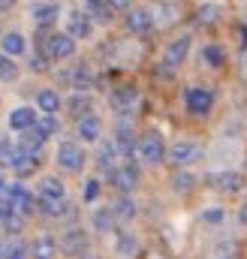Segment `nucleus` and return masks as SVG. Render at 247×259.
<instances>
[{"instance_id": "f257e3e1", "label": "nucleus", "mask_w": 247, "mask_h": 259, "mask_svg": "<svg viewBox=\"0 0 247 259\" xmlns=\"http://www.w3.org/2000/svg\"><path fill=\"white\" fill-rule=\"evenodd\" d=\"M43 55L46 58H55V61H63V58H72L75 55V39L69 33H52V36H43Z\"/></svg>"}, {"instance_id": "f03ea898", "label": "nucleus", "mask_w": 247, "mask_h": 259, "mask_svg": "<svg viewBox=\"0 0 247 259\" xmlns=\"http://www.w3.org/2000/svg\"><path fill=\"white\" fill-rule=\"evenodd\" d=\"M139 157L145 160V163H151V166H157V163H163L166 160V142H163V136L160 133H145L142 139H139Z\"/></svg>"}, {"instance_id": "7ed1b4c3", "label": "nucleus", "mask_w": 247, "mask_h": 259, "mask_svg": "<svg viewBox=\"0 0 247 259\" xmlns=\"http://www.w3.org/2000/svg\"><path fill=\"white\" fill-rule=\"evenodd\" d=\"M199 157H202V145L193 142V139H181V142H175V145L169 148V160H172L175 166H193Z\"/></svg>"}, {"instance_id": "20e7f679", "label": "nucleus", "mask_w": 247, "mask_h": 259, "mask_svg": "<svg viewBox=\"0 0 247 259\" xmlns=\"http://www.w3.org/2000/svg\"><path fill=\"white\" fill-rule=\"evenodd\" d=\"M85 151H81V145H75V142H63L61 148H58V166L66 169V172H81L85 169Z\"/></svg>"}, {"instance_id": "39448f33", "label": "nucleus", "mask_w": 247, "mask_h": 259, "mask_svg": "<svg viewBox=\"0 0 247 259\" xmlns=\"http://www.w3.org/2000/svg\"><path fill=\"white\" fill-rule=\"evenodd\" d=\"M184 103H187V112L190 115H208L211 112V106H214V97H211V91H205V88H190L184 94Z\"/></svg>"}, {"instance_id": "423d86ee", "label": "nucleus", "mask_w": 247, "mask_h": 259, "mask_svg": "<svg viewBox=\"0 0 247 259\" xmlns=\"http://www.w3.org/2000/svg\"><path fill=\"white\" fill-rule=\"evenodd\" d=\"M109 184H112L115 190H121L124 196L133 193V190L139 187V172H136V166H118V169H112V172H109Z\"/></svg>"}, {"instance_id": "0eeeda50", "label": "nucleus", "mask_w": 247, "mask_h": 259, "mask_svg": "<svg viewBox=\"0 0 247 259\" xmlns=\"http://www.w3.org/2000/svg\"><path fill=\"white\" fill-rule=\"evenodd\" d=\"M205 181L211 187H217L220 193H241V187H244V175L241 172H214Z\"/></svg>"}, {"instance_id": "6e6552de", "label": "nucleus", "mask_w": 247, "mask_h": 259, "mask_svg": "<svg viewBox=\"0 0 247 259\" xmlns=\"http://www.w3.org/2000/svg\"><path fill=\"white\" fill-rule=\"evenodd\" d=\"M58 244H61V250L66 256H85L88 253V235L81 229H66Z\"/></svg>"}, {"instance_id": "1a4fd4ad", "label": "nucleus", "mask_w": 247, "mask_h": 259, "mask_svg": "<svg viewBox=\"0 0 247 259\" xmlns=\"http://www.w3.org/2000/svg\"><path fill=\"white\" fill-rule=\"evenodd\" d=\"M6 196H9V202H12V211H18V214H33L36 211V199L27 193L21 184H12V187H6Z\"/></svg>"}, {"instance_id": "9d476101", "label": "nucleus", "mask_w": 247, "mask_h": 259, "mask_svg": "<svg viewBox=\"0 0 247 259\" xmlns=\"http://www.w3.org/2000/svg\"><path fill=\"white\" fill-rule=\"evenodd\" d=\"M91 30H94V24H91L88 12L75 9V12H69V15H66V33H69L72 39H88V36H91Z\"/></svg>"}, {"instance_id": "9b49d317", "label": "nucleus", "mask_w": 247, "mask_h": 259, "mask_svg": "<svg viewBox=\"0 0 247 259\" xmlns=\"http://www.w3.org/2000/svg\"><path fill=\"white\" fill-rule=\"evenodd\" d=\"M190 36H178V39H172L169 46H166V55H163V64L169 66V69H175V66H181L184 64V58H187V52H190Z\"/></svg>"}, {"instance_id": "f8f14e48", "label": "nucleus", "mask_w": 247, "mask_h": 259, "mask_svg": "<svg viewBox=\"0 0 247 259\" xmlns=\"http://www.w3.org/2000/svg\"><path fill=\"white\" fill-rule=\"evenodd\" d=\"M136 100H139V91H136L133 84H121V88H115V91L109 94V103H112L115 112H130V109L136 106Z\"/></svg>"}, {"instance_id": "ddd939ff", "label": "nucleus", "mask_w": 247, "mask_h": 259, "mask_svg": "<svg viewBox=\"0 0 247 259\" xmlns=\"http://www.w3.org/2000/svg\"><path fill=\"white\" fill-rule=\"evenodd\" d=\"M151 27H154L151 9H133V12L127 15V30H130V33H151Z\"/></svg>"}, {"instance_id": "4468645a", "label": "nucleus", "mask_w": 247, "mask_h": 259, "mask_svg": "<svg viewBox=\"0 0 247 259\" xmlns=\"http://www.w3.org/2000/svg\"><path fill=\"white\" fill-rule=\"evenodd\" d=\"M36 121H39L36 112L27 109V106H18V109H12V115H9V127L21 130V133H24V130H33L36 127Z\"/></svg>"}, {"instance_id": "2eb2a0df", "label": "nucleus", "mask_w": 247, "mask_h": 259, "mask_svg": "<svg viewBox=\"0 0 247 259\" xmlns=\"http://www.w3.org/2000/svg\"><path fill=\"white\" fill-rule=\"evenodd\" d=\"M61 250V244L52 238V235H39L33 244H30V256L33 259H55Z\"/></svg>"}, {"instance_id": "dca6fc26", "label": "nucleus", "mask_w": 247, "mask_h": 259, "mask_svg": "<svg viewBox=\"0 0 247 259\" xmlns=\"http://www.w3.org/2000/svg\"><path fill=\"white\" fill-rule=\"evenodd\" d=\"M66 109H69V115H72L75 121H85V118H91L94 103H91V97H88V94H75V97H69V100H66Z\"/></svg>"}, {"instance_id": "f3484780", "label": "nucleus", "mask_w": 247, "mask_h": 259, "mask_svg": "<svg viewBox=\"0 0 247 259\" xmlns=\"http://www.w3.org/2000/svg\"><path fill=\"white\" fill-rule=\"evenodd\" d=\"M43 145H46V136H43L36 127H33V130H24V133H21V139H18V148H21L24 154H33V157H39Z\"/></svg>"}, {"instance_id": "a211bd4d", "label": "nucleus", "mask_w": 247, "mask_h": 259, "mask_svg": "<svg viewBox=\"0 0 247 259\" xmlns=\"http://www.w3.org/2000/svg\"><path fill=\"white\" fill-rule=\"evenodd\" d=\"M85 12H88V18L91 21H100V24H109L112 21V6L106 3V0H85Z\"/></svg>"}, {"instance_id": "6ab92c4d", "label": "nucleus", "mask_w": 247, "mask_h": 259, "mask_svg": "<svg viewBox=\"0 0 247 259\" xmlns=\"http://www.w3.org/2000/svg\"><path fill=\"white\" fill-rule=\"evenodd\" d=\"M39 199H66V187L55 175H46L39 181Z\"/></svg>"}, {"instance_id": "aec40b11", "label": "nucleus", "mask_w": 247, "mask_h": 259, "mask_svg": "<svg viewBox=\"0 0 247 259\" xmlns=\"http://www.w3.org/2000/svg\"><path fill=\"white\" fill-rule=\"evenodd\" d=\"M30 15H33V21L39 24V27H49V24H55L58 21V6L55 3H39V6H33L30 9Z\"/></svg>"}, {"instance_id": "412c9836", "label": "nucleus", "mask_w": 247, "mask_h": 259, "mask_svg": "<svg viewBox=\"0 0 247 259\" xmlns=\"http://www.w3.org/2000/svg\"><path fill=\"white\" fill-rule=\"evenodd\" d=\"M36 163H39V157H33V154H24V151L18 148V154H15V163H12V172H15L18 178H27V175H33Z\"/></svg>"}, {"instance_id": "4be33fe9", "label": "nucleus", "mask_w": 247, "mask_h": 259, "mask_svg": "<svg viewBox=\"0 0 247 259\" xmlns=\"http://www.w3.org/2000/svg\"><path fill=\"white\" fill-rule=\"evenodd\" d=\"M78 136H81V142H100V136H103V124H100V118H85V121H78Z\"/></svg>"}, {"instance_id": "5701e85b", "label": "nucleus", "mask_w": 247, "mask_h": 259, "mask_svg": "<svg viewBox=\"0 0 247 259\" xmlns=\"http://www.w3.org/2000/svg\"><path fill=\"white\" fill-rule=\"evenodd\" d=\"M36 106H39L43 115H55V112L61 109V97H58V91H39V94H36Z\"/></svg>"}, {"instance_id": "b1692460", "label": "nucleus", "mask_w": 247, "mask_h": 259, "mask_svg": "<svg viewBox=\"0 0 247 259\" xmlns=\"http://www.w3.org/2000/svg\"><path fill=\"white\" fill-rule=\"evenodd\" d=\"M66 208V199H36V211H43L46 217H63Z\"/></svg>"}, {"instance_id": "393cba45", "label": "nucleus", "mask_w": 247, "mask_h": 259, "mask_svg": "<svg viewBox=\"0 0 247 259\" xmlns=\"http://www.w3.org/2000/svg\"><path fill=\"white\" fill-rule=\"evenodd\" d=\"M139 145H136V139H133V133L127 127L118 130V136H115V151L121 154V157H133V151H136Z\"/></svg>"}, {"instance_id": "a878e982", "label": "nucleus", "mask_w": 247, "mask_h": 259, "mask_svg": "<svg viewBox=\"0 0 247 259\" xmlns=\"http://www.w3.org/2000/svg\"><path fill=\"white\" fill-rule=\"evenodd\" d=\"M0 49H3L6 58H18V55L24 52V36H21V33H6V36L0 39Z\"/></svg>"}, {"instance_id": "bb28decb", "label": "nucleus", "mask_w": 247, "mask_h": 259, "mask_svg": "<svg viewBox=\"0 0 247 259\" xmlns=\"http://www.w3.org/2000/svg\"><path fill=\"white\" fill-rule=\"evenodd\" d=\"M112 214H115V220H121V223L133 220V217H136V202H133L130 196H121V199L112 205Z\"/></svg>"}, {"instance_id": "cd10ccee", "label": "nucleus", "mask_w": 247, "mask_h": 259, "mask_svg": "<svg viewBox=\"0 0 247 259\" xmlns=\"http://www.w3.org/2000/svg\"><path fill=\"white\" fill-rule=\"evenodd\" d=\"M112 226H115L112 208H97V211H94V229H97V232H112Z\"/></svg>"}, {"instance_id": "c85d7f7f", "label": "nucleus", "mask_w": 247, "mask_h": 259, "mask_svg": "<svg viewBox=\"0 0 247 259\" xmlns=\"http://www.w3.org/2000/svg\"><path fill=\"white\" fill-rule=\"evenodd\" d=\"M196 21H199V24H217V21H220V6L202 3V6L196 9Z\"/></svg>"}, {"instance_id": "c756f323", "label": "nucleus", "mask_w": 247, "mask_h": 259, "mask_svg": "<svg viewBox=\"0 0 247 259\" xmlns=\"http://www.w3.org/2000/svg\"><path fill=\"white\" fill-rule=\"evenodd\" d=\"M91 81H94L91 66L78 64V66H75V72H72V88H78V94H81V91H88V88H91Z\"/></svg>"}, {"instance_id": "7c9ffc66", "label": "nucleus", "mask_w": 247, "mask_h": 259, "mask_svg": "<svg viewBox=\"0 0 247 259\" xmlns=\"http://www.w3.org/2000/svg\"><path fill=\"white\" fill-rule=\"evenodd\" d=\"M202 61L217 69V66L226 64V55H223V49H220V46H205V49H202Z\"/></svg>"}, {"instance_id": "2f4dec72", "label": "nucleus", "mask_w": 247, "mask_h": 259, "mask_svg": "<svg viewBox=\"0 0 247 259\" xmlns=\"http://www.w3.org/2000/svg\"><path fill=\"white\" fill-rule=\"evenodd\" d=\"M115 142H109V145H103L100 148V154H97V166L103 169V172H112V163H115Z\"/></svg>"}, {"instance_id": "473e14b6", "label": "nucleus", "mask_w": 247, "mask_h": 259, "mask_svg": "<svg viewBox=\"0 0 247 259\" xmlns=\"http://www.w3.org/2000/svg\"><path fill=\"white\" fill-rule=\"evenodd\" d=\"M172 187H175L178 193H190V190L196 187V175H190V172H175V175H172Z\"/></svg>"}, {"instance_id": "72a5a7b5", "label": "nucleus", "mask_w": 247, "mask_h": 259, "mask_svg": "<svg viewBox=\"0 0 247 259\" xmlns=\"http://www.w3.org/2000/svg\"><path fill=\"white\" fill-rule=\"evenodd\" d=\"M0 220H3V229H6V232H21V229H24V214H18V211H9V214H3Z\"/></svg>"}, {"instance_id": "f704fd0d", "label": "nucleus", "mask_w": 247, "mask_h": 259, "mask_svg": "<svg viewBox=\"0 0 247 259\" xmlns=\"http://www.w3.org/2000/svg\"><path fill=\"white\" fill-rule=\"evenodd\" d=\"M0 78L3 81H15L18 78V64L12 58H6V55H0Z\"/></svg>"}, {"instance_id": "c9c22d12", "label": "nucleus", "mask_w": 247, "mask_h": 259, "mask_svg": "<svg viewBox=\"0 0 247 259\" xmlns=\"http://www.w3.org/2000/svg\"><path fill=\"white\" fill-rule=\"evenodd\" d=\"M36 130L49 139V136H55V133L61 130V124H58V118H55V115H43V118L36 121Z\"/></svg>"}, {"instance_id": "e433bc0d", "label": "nucleus", "mask_w": 247, "mask_h": 259, "mask_svg": "<svg viewBox=\"0 0 247 259\" xmlns=\"http://www.w3.org/2000/svg\"><path fill=\"white\" fill-rule=\"evenodd\" d=\"M15 154H18V148H12L6 139L0 142V166H9L12 169V163H15Z\"/></svg>"}, {"instance_id": "4c0bfd02", "label": "nucleus", "mask_w": 247, "mask_h": 259, "mask_svg": "<svg viewBox=\"0 0 247 259\" xmlns=\"http://www.w3.org/2000/svg\"><path fill=\"white\" fill-rule=\"evenodd\" d=\"M27 256H30V247L27 244H21V241L6 244V259H27Z\"/></svg>"}, {"instance_id": "58836bf2", "label": "nucleus", "mask_w": 247, "mask_h": 259, "mask_svg": "<svg viewBox=\"0 0 247 259\" xmlns=\"http://www.w3.org/2000/svg\"><path fill=\"white\" fill-rule=\"evenodd\" d=\"M136 250V238L130 235V232H121V238H118V253L121 256H130Z\"/></svg>"}, {"instance_id": "ea45409f", "label": "nucleus", "mask_w": 247, "mask_h": 259, "mask_svg": "<svg viewBox=\"0 0 247 259\" xmlns=\"http://www.w3.org/2000/svg\"><path fill=\"white\" fill-rule=\"evenodd\" d=\"M97 196H100V181H97V178H88V181H85V190H81V199H85V202H94Z\"/></svg>"}, {"instance_id": "a19ab883", "label": "nucleus", "mask_w": 247, "mask_h": 259, "mask_svg": "<svg viewBox=\"0 0 247 259\" xmlns=\"http://www.w3.org/2000/svg\"><path fill=\"white\" fill-rule=\"evenodd\" d=\"M202 220H205V223H223V208H208V211H202Z\"/></svg>"}, {"instance_id": "79ce46f5", "label": "nucleus", "mask_w": 247, "mask_h": 259, "mask_svg": "<svg viewBox=\"0 0 247 259\" xmlns=\"http://www.w3.org/2000/svg\"><path fill=\"white\" fill-rule=\"evenodd\" d=\"M30 69H33V72H46V69H49V58H46V55H36V58L30 61Z\"/></svg>"}, {"instance_id": "37998d69", "label": "nucleus", "mask_w": 247, "mask_h": 259, "mask_svg": "<svg viewBox=\"0 0 247 259\" xmlns=\"http://www.w3.org/2000/svg\"><path fill=\"white\" fill-rule=\"evenodd\" d=\"M238 223L247 226V202H241V208H238Z\"/></svg>"}, {"instance_id": "c03bdc74", "label": "nucleus", "mask_w": 247, "mask_h": 259, "mask_svg": "<svg viewBox=\"0 0 247 259\" xmlns=\"http://www.w3.org/2000/svg\"><path fill=\"white\" fill-rule=\"evenodd\" d=\"M106 3H109L112 9H127V6H130V0H106Z\"/></svg>"}, {"instance_id": "a18cd8bd", "label": "nucleus", "mask_w": 247, "mask_h": 259, "mask_svg": "<svg viewBox=\"0 0 247 259\" xmlns=\"http://www.w3.org/2000/svg\"><path fill=\"white\" fill-rule=\"evenodd\" d=\"M12 3H15V0H0V9H9Z\"/></svg>"}, {"instance_id": "49530a36", "label": "nucleus", "mask_w": 247, "mask_h": 259, "mask_svg": "<svg viewBox=\"0 0 247 259\" xmlns=\"http://www.w3.org/2000/svg\"><path fill=\"white\" fill-rule=\"evenodd\" d=\"M0 259H6V244L0 241Z\"/></svg>"}, {"instance_id": "de8ad7c7", "label": "nucleus", "mask_w": 247, "mask_h": 259, "mask_svg": "<svg viewBox=\"0 0 247 259\" xmlns=\"http://www.w3.org/2000/svg\"><path fill=\"white\" fill-rule=\"evenodd\" d=\"M3 190H6V181H3V175H0V193H3Z\"/></svg>"}, {"instance_id": "09e8293b", "label": "nucleus", "mask_w": 247, "mask_h": 259, "mask_svg": "<svg viewBox=\"0 0 247 259\" xmlns=\"http://www.w3.org/2000/svg\"><path fill=\"white\" fill-rule=\"evenodd\" d=\"M81 259H97V256H94V253H85V256H81Z\"/></svg>"}, {"instance_id": "8fccbe9b", "label": "nucleus", "mask_w": 247, "mask_h": 259, "mask_svg": "<svg viewBox=\"0 0 247 259\" xmlns=\"http://www.w3.org/2000/svg\"><path fill=\"white\" fill-rule=\"evenodd\" d=\"M244 81H247V61H244Z\"/></svg>"}, {"instance_id": "3c124183", "label": "nucleus", "mask_w": 247, "mask_h": 259, "mask_svg": "<svg viewBox=\"0 0 247 259\" xmlns=\"http://www.w3.org/2000/svg\"><path fill=\"white\" fill-rule=\"evenodd\" d=\"M0 142H3V139H0Z\"/></svg>"}]
</instances>
